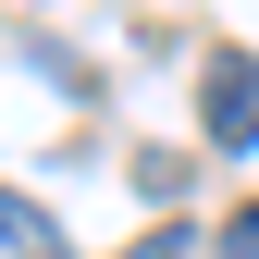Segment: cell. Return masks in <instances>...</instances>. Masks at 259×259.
I'll return each mask as SVG.
<instances>
[{
	"mask_svg": "<svg viewBox=\"0 0 259 259\" xmlns=\"http://www.w3.org/2000/svg\"><path fill=\"white\" fill-rule=\"evenodd\" d=\"M198 136H210V148H259V50H210V74H198Z\"/></svg>",
	"mask_w": 259,
	"mask_h": 259,
	"instance_id": "1",
	"label": "cell"
},
{
	"mask_svg": "<svg viewBox=\"0 0 259 259\" xmlns=\"http://www.w3.org/2000/svg\"><path fill=\"white\" fill-rule=\"evenodd\" d=\"M0 259H74V247H62V222H50L37 198H13V185H0Z\"/></svg>",
	"mask_w": 259,
	"mask_h": 259,
	"instance_id": "2",
	"label": "cell"
},
{
	"mask_svg": "<svg viewBox=\"0 0 259 259\" xmlns=\"http://www.w3.org/2000/svg\"><path fill=\"white\" fill-rule=\"evenodd\" d=\"M210 247H222V259H259V198H247L235 222H222V235H210Z\"/></svg>",
	"mask_w": 259,
	"mask_h": 259,
	"instance_id": "3",
	"label": "cell"
},
{
	"mask_svg": "<svg viewBox=\"0 0 259 259\" xmlns=\"http://www.w3.org/2000/svg\"><path fill=\"white\" fill-rule=\"evenodd\" d=\"M136 259H185V235H148V247H136Z\"/></svg>",
	"mask_w": 259,
	"mask_h": 259,
	"instance_id": "4",
	"label": "cell"
}]
</instances>
